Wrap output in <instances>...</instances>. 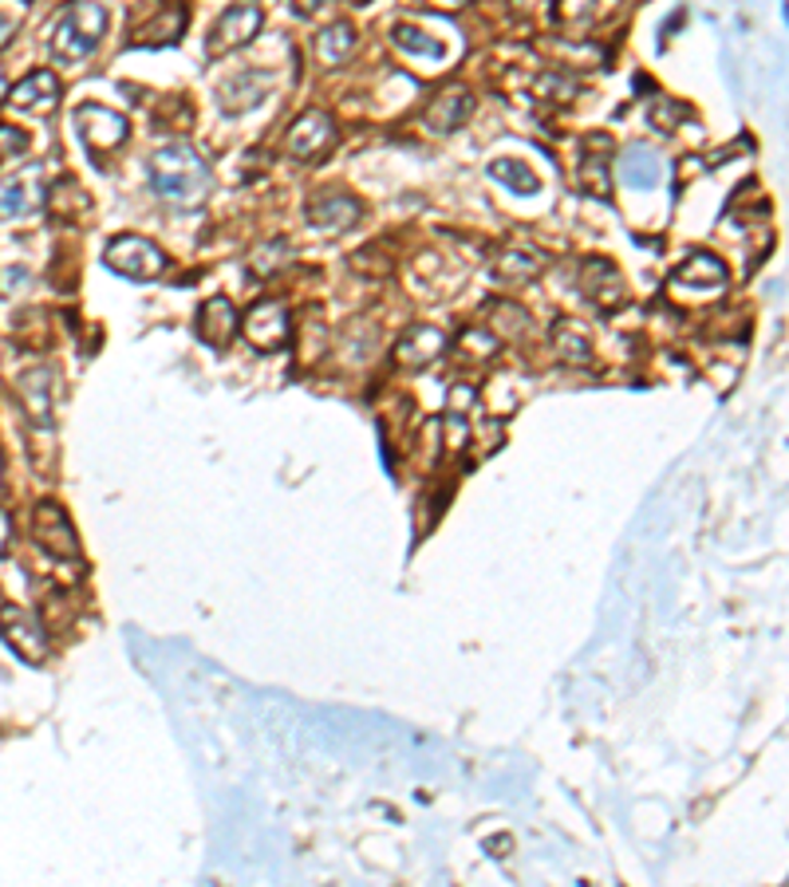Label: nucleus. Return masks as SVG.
Here are the masks:
<instances>
[{
    "instance_id": "nucleus-1",
    "label": "nucleus",
    "mask_w": 789,
    "mask_h": 887,
    "mask_svg": "<svg viewBox=\"0 0 789 887\" xmlns=\"http://www.w3.org/2000/svg\"><path fill=\"white\" fill-rule=\"evenodd\" d=\"M107 24H111L107 0H68L48 24V56L63 68L92 60L107 36Z\"/></svg>"
},
{
    "instance_id": "nucleus-2",
    "label": "nucleus",
    "mask_w": 789,
    "mask_h": 887,
    "mask_svg": "<svg viewBox=\"0 0 789 887\" xmlns=\"http://www.w3.org/2000/svg\"><path fill=\"white\" fill-rule=\"evenodd\" d=\"M146 170H150V186L158 190V197H167V202H174V206L194 209L206 202L209 166L194 146L167 143L162 150H155V158H150Z\"/></svg>"
},
{
    "instance_id": "nucleus-3",
    "label": "nucleus",
    "mask_w": 789,
    "mask_h": 887,
    "mask_svg": "<svg viewBox=\"0 0 789 887\" xmlns=\"http://www.w3.org/2000/svg\"><path fill=\"white\" fill-rule=\"evenodd\" d=\"M72 126H75V138L84 143V150L95 162H104V155L119 150V146L131 138V126H126L123 114L104 104H80L72 111Z\"/></svg>"
},
{
    "instance_id": "nucleus-4",
    "label": "nucleus",
    "mask_w": 789,
    "mask_h": 887,
    "mask_svg": "<svg viewBox=\"0 0 789 887\" xmlns=\"http://www.w3.org/2000/svg\"><path fill=\"white\" fill-rule=\"evenodd\" d=\"M104 265L111 272L126 280H155L167 272V253L155 245V241L138 238V233H119V238L107 241L104 248Z\"/></svg>"
},
{
    "instance_id": "nucleus-5",
    "label": "nucleus",
    "mask_w": 789,
    "mask_h": 887,
    "mask_svg": "<svg viewBox=\"0 0 789 887\" xmlns=\"http://www.w3.org/2000/svg\"><path fill=\"white\" fill-rule=\"evenodd\" d=\"M260 24H265V9H260L257 0H238V4H229V9L218 16V24H214V32H209L206 56L209 60H218V56L238 52V48L253 44L257 40Z\"/></svg>"
},
{
    "instance_id": "nucleus-6",
    "label": "nucleus",
    "mask_w": 789,
    "mask_h": 887,
    "mask_svg": "<svg viewBox=\"0 0 789 887\" xmlns=\"http://www.w3.org/2000/svg\"><path fill=\"white\" fill-rule=\"evenodd\" d=\"M336 138H340V131H336L332 114L320 111V107H312V111L296 114V123L289 126V135H284V155H289L292 162H320V158L336 146Z\"/></svg>"
},
{
    "instance_id": "nucleus-7",
    "label": "nucleus",
    "mask_w": 789,
    "mask_h": 887,
    "mask_svg": "<svg viewBox=\"0 0 789 887\" xmlns=\"http://www.w3.org/2000/svg\"><path fill=\"white\" fill-rule=\"evenodd\" d=\"M304 217H308V226L316 229V233L340 238V233L360 226L364 206H360V197L348 194V190H316V194L308 197V206H304Z\"/></svg>"
},
{
    "instance_id": "nucleus-8",
    "label": "nucleus",
    "mask_w": 789,
    "mask_h": 887,
    "mask_svg": "<svg viewBox=\"0 0 789 887\" xmlns=\"http://www.w3.org/2000/svg\"><path fill=\"white\" fill-rule=\"evenodd\" d=\"M730 284V269L723 265V257L715 253H691V257L671 272V292H683V296H723Z\"/></svg>"
},
{
    "instance_id": "nucleus-9",
    "label": "nucleus",
    "mask_w": 789,
    "mask_h": 887,
    "mask_svg": "<svg viewBox=\"0 0 789 887\" xmlns=\"http://www.w3.org/2000/svg\"><path fill=\"white\" fill-rule=\"evenodd\" d=\"M32 537L56 560L80 557V537H75L72 521H68V513L56 501H40V506L32 509Z\"/></svg>"
},
{
    "instance_id": "nucleus-10",
    "label": "nucleus",
    "mask_w": 789,
    "mask_h": 887,
    "mask_svg": "<svg viewBox=\"0 0 789 887\" xmlns=\"http://www.w3.org/2000/svg\"><path fill=\"white\" fill-rule=\"evenodd\" d=\"M241 336L257 351H281L292 336L289 312L281 300H257L245 316H241Z\"/></svg>"
},
{
    "instance_id": "nucleus-11",
    "label": "nucleus",
    "mask_w": 789,
    "mask_h": 887,
    "mask_svg": "<svg viewBox=\"0 0 789 887\" xmlns=\"http://www.w3.org/2000/svg\"><path fill=\"white\" fill-rule=\"evenodd\" d=\"M0 631H4L9 647L16 651L24 663L40 667V663L48 659V635H44V628L24 608L4 604V608H0Z\"/></svg>"
},
{
    "instance_id": "nucleus-12",
    "label": "nucleus",
    "mask_w": 789,
    "mask_h": 887,
    "mask_svg": "<svg viewBox=\"0 0 789 887\" xmlns=\"http://www.w3.org/2000/svg\"><path fill=\"white\" fill-rule=\"evenodd\" d=\"M581 296L588 300L592 308L612 312V308H620L623 300H628V284H623L620 269H616L612 260L588 257L581 265Z\"/></svg>"
},
{
    "instance_id": "nucleus-13",
    "label": "nucleus",
    "mask_w": 789,
    "mask_h": 887,
    "mask_svg": "<svg viewBox=\"0 0 789 887\" xmlns=\"http://www.w3.org/2000/svg\"><path fill=\"white\" fill-rule=\"evenodd\" d=\"M9 107L12 111H24V114H48L60 107V95H63V83L56 72L48 68H36V72L24 75L16 87H9Z\"/></svg>"
},
{
    "instance_id": "nucleus-14",
    "label": "nucleus",
    "mask_w": 789,
    "mask_h": 887,
    "mask_svg": "<svg viewBox=\"0 0 789 887\" xmlns=\"http://www.w3.org/2000/svg\"><path fill=\"white\" fill-rule=\"evenodd\" d=\"M470 114H474V95H470L466 87L450 83V87H442V92L426 104L423 126L430 135H450V131H458V126L466 123Z\"/></svg>"
},
{
    "instance_id": "nucleus-15",
    "label": "nucleus",
    "mask_w": 789,
    "mask_h": 887,
    "mask_svg": "<svg viewBox=\"0 0 789 887\" xmlns=\"http://www.w3.org/2000/svg\"><path fill=\"white\" fill-rule=\"evenodd\" d=\"M40 166H28V170L0 182V217H28L44 209L48 186H40Z\"/></svg>"
},
{
    "instance_id": "nucleus-16",
    "label": "nucleus",
    "mask_w": 789,
    "mask_h": 887,
    "mask_svg": "<svg viewBox=\"0 0 789 887\" xmlns=\"http://www.w3.org/2000/svg\"><path fill=\"white\" fill-rule=\"evenodd\" d=\"M442 351H447L442 328H435V324H415V328H406L403 336H399V343H394V363L406 367V372H418V367H430Z\"/></svg>"
},
{
    "instance_id": "nucleus-17",
    "label": "nucleus",
    "mask_w": 789,
    "mask_h": 887,
    "mask_svg": "<svg viewBox=\"0 0 789 887\" xmlns=\"http://www.w3.org/2000/svg\"><path fill=\"white\" fill-rule=\"evenodd\" d=\"M186 24H190L186 4H182V0H167V4H162L150 21L138 24L135 36H131V44H135V48H170V44L182 40Z\"/></svg>"
},
{
    "instance_id": "nucleus-18",
    "label": "nucleus",
    "mask_w": 789,
    "mask_h": 887,
    "mask_svg": "<svg viewBox=\"0 0 789 887\" xmlns=\"http://www.w3.org/2000/svg\"><path fill=\"white\" fill-rule=\"evenodd\" d=\"M241 320H238V308L229 296H209L202 308H197V340L206 343L214 351H226L238 336Z\"/></svg>"
},
{
    "instance_id": "nucleus-19",
    "label": "nucleus",
    "mask_w": 789,
    "mask_h": 887,
    "mask_svg": "<svg viewBox=\"0 0 789 887\" xmlns=\"http://www.w3.org/2000/svg\"><path fill=\"white\" fill-rule=\"evenodd\" d=\"M265 95H269V72L250 68V72L229 75V80L221 83V87H218V107L226 114H245V111H253V107L265 104Z\"/></svg>"
},
{
    "instance_id": "nucleus-20",
    "label": "nucleus",
    "mask_w": 789,
    "mask_h": 887,
    "mask_svg": "<svg viewBox=\"0 0 789 887\" xmlns=\"http://www.w3.org/2000/svg\"><path fill=\"white\" fill-rule=\"evenodd\" d=\"M16 394H21L24 411L36 426H48L52 423V375L48 367H32L16 379Z\"/></svg>"
},
{
    "instance_id": "nucleus-21",
    "label": "nucleus",
    "mask_w": 789,
    "mask_h": 887,
    "mask_svg": "<svg viewBox=\"0 0 789 887\" xmlns=\"http://www.w3.org/2000/svg\"><path fill=\"white\" fill-rule=\"evenodd\" d=\"M553 355H557L565 367H584V363H592L588 328H584L581 320H572V316L557 320V328H553Z\"/></svg>"
},
{
    "instance_id": "nucleus-22",
    "label": "nucleus",
    "mask_w": 789,
    "mask_h": 887,
    "mask_svg": "<svg viewBox=\"0 0 789 887\" xmlns=\"http://www.w3.org/2000/svg\"><path fill=\"white\" fill-rule=\"evenodd\" d=\"M541 272H545V257L533 248H506L494 260V277L506 284H525V280H537Z\"/></svg>"
},
{
    "instance_id": "nucleus-23",
    "label": "nucleus",
    "mask_w": 789,
    "mask_h": 887,
    "mask_svg": "<svg viewBox=\"0 0 789 887\" xmlns=\"http://www.w3.org/2000/svg\"><path fill=\"white\" fill-rule=\"evenodd\" d=\"M316 60L324 63V68H340L348 56L355 52V28L352 24H328L324 32H316Z\"/></svg>"
},
{
    "instance_id": "nucleus-24",
    "label": "nucleus",
    "mask_w": 789,
    "mask_h": 887,
    "mask_svg": "<svg viewBox=\"0 0 789 887\" xmlns=\"http://www.w3.org/2000/svg\"><path fill=\"white\" fill-rule=\"evenodd\" d=\"M659 158L652 155V150H644V146H632L628 155L620 158V178L628 182L632 190H655L659 186Z\"/></svg>"
},
{
    "instance_id": "nucleus-25",
    "label": "nucleus",
    "mask_w": 789,
    "mask_h": 887,
    "mask_svg": "<svg viewBox=\"0 0 789 887\" xmlns=\"http://www.w3.org/2000/svg\"><path fill=\"white\" fill-rule=\"evenodd\" d=\"M489 178L501 182L506 190H513V194H537L541 190L537 170L530 162H521V158H494L489 162Z\"/></svg>"
},
{
    "instance_id": "nucleus-26",
    "label": "nucleus",
    "mask_w": 789,
    "mask_h": 887,
    "mask_svg": "<svg viewBox=\"0 0 789 887\" xmlns=\"http://www.w3.org/2000/svg\"><path fill=\"white\" fill-rule=\"evenodd\" d=\"M486 316H489V331H494L498 340H518V336L530 331V312L521 308V304H509V300H494L486 308Z\"/></svg>"
},
{
    "instance_id": "nucleus-27",
    "label": "nucleus",
    "mask_w": 789,
    "mask_h": 887,
    "mask_svg": "<svg viewBox=\"0 0 789 887\" xmlns=\"http://www.w3.org/2000/svg\"><path fill=\"white\" fill-rule=\"evenodd\" d=\"M391 44L399 48V52H406V56H430V60H447V44L442 40H435V36H426V32H418V28H411V24H394L391 28Z\"/></svg>"
},
{
    "instance_id": "nucleus-28",
    "label": "nucleus",
    "mask_w": 789,
    "mask_h": 887,
    "mask_svg": "<svg viewBox=\"0 0 789 887\" xmlns=\"http://www.w3.org/2000/svg\"><path fill=\"white\" fill-rule=\"evenodd\" d=\"M608 170H612V158L608 155H584L581 158V186L588 190L592 197H608L612 194V178H608Z\"/></svg>"
},
{
    "instance_id": "nucleus-29",
    "label": "nucleus",
    "mask_w": 789,
    "mask_h": 887,
    "mask_svg": "<svg viewBox=\"0 0 789 887\" xmlns=\"http://www.w3.org/2000/svg\"><path fill=\"white\" fill-rule=\"evenodd\" d=\"M458 355L470 363H486L498 355V336L489 328H470L462 340H458Z\"/></svg>"
},
{
    "instance_id": "nucleus-30",
    "label": "nucleus",
    "mask_w": 789,
    "mask_h": 887,
    "mask_svg": "<svg viewBox=\"0 0 789 887\" xmlns=\"http://www.w3.org/2000/svg\"><path fill=\"white\" fill-rule=\"evenodd\" d=\"M284 241H269V245H257V253H250V269L257 272V277H272V272L281 269L284 260H289V253H284Z\"/></svg>"
},
{
    "instance_id": "nucleus-31",
    "label": "nucleus",
    "mask_w": 789,
    "mask_h": 887,
    "mask_svg": "<svg viewBox=\"0 0 789 887\" xmlns=\"http://www.w3.org/2000/svg\"><path fill=\"white\" fill-rule=\"evenodd\" d=\"M600 0H557L553 4V21L557 24H584L596 12Z\"/></svg>"
},
{
    "instance_id": "nucleus-32",
    "label": "nucleus",
    "mask_w": 789,
    "mask_h": 887,
    "mask_svg": "<svg viewBox=\"0 0 789 887\" xmlns=\"http://www.w3.org/2000/svg\"><path fill=\"white\" fill-rule=\"evenodd\" d=\"M24 150H28V135H24L21 126L0 123V166L12 162L16 155H24Z\"/></svg>"
},
{
    "instance_id": "nucleus-33",
    "label": "nucleus",
    "mask_w": 789,
    "mask_h": 887,
    "mask_svg": "<svg viewBox=\"0 0 789 887\" xmlns=\"http://www.w3.org/2000/svg\"><path fill=\"white\" fill-rule=\"evenodd\" d=\"M679 114H683V107L676 104V99H655L652 107V126L659 131V135H671L679 126Z\"/></svg>"
},
{
    "instance_id": "nucleus-34",
    "label": "nucleus",
    "mask_w": 789,
    "mask_h": 887,
    "mask_svg": "<svg viewBox=\"0 0 789 887\" xmlns=\"http://www.w3.org/2000/svg\"><path fill=\"white\" fill-rule=\"evenodd\" d=\"M537 92H541V99H572V87L569 80H561V75H545V80L537 83Z\"/></svg>"
},
{
    "instance_id": "nucleus-35",
    "label": "nucleus",
    "mask_w": 789,
    "mask_h": 887,
    "mask_svg": "<svg viewBox=\"0 0 789 887\" xmlns=\"http://www.w3.org/2000/svg\"><path fill=\"white\" fill-rule=\"evenodd\" d=\"M289 9L301 16V21H312V16H320L324 9H328V0H289Z\"/></svg>"
},
{
    "instance_id": "nucleus-36",
    "label": "nucleus",
    "mask_w": 789,
    "mask_h": 887,
    "mask_svg": "<svg viewBox=\"0 0 789 887\" xmlns=\"http://www.w3.org/2000/svg\"><path fill=\"white\" fill-rule=\"evenodd\" d=\"M9 537H12V517L4 513V509H0V552L9 548Z\"/></svg>"
},
{
    "instance_id": "nucleus-37",
    "label": "nucleus",
    "mask_w": 789,
    "mask_h": 887,
    "mask_svg": "<svg viewBox=\"0 0 789 887\" xmlns=\"http://www.w3.org/2000/svg\"><path fill=\"white\" fill-rule=\"evenodd\" d=\"M9 40H12V21L9 16H0V48H4Z\"/></svg>"
},
{
    "instance_id": "nucleus-38",
    "label": "nucleus",
    "mask_w": 789,
    "mask_h": 887,
    "mask_svg": "<svg viewBox=\"0 0 789 887\" xmlns=\"http://www.w3.org/2000/svg\"><path fill=\"white\" fill-rule=\"evenodd\" d=\"M4 92H9V83H4V72H0V95H4Z\"/></svg>"
}]
</instances>
